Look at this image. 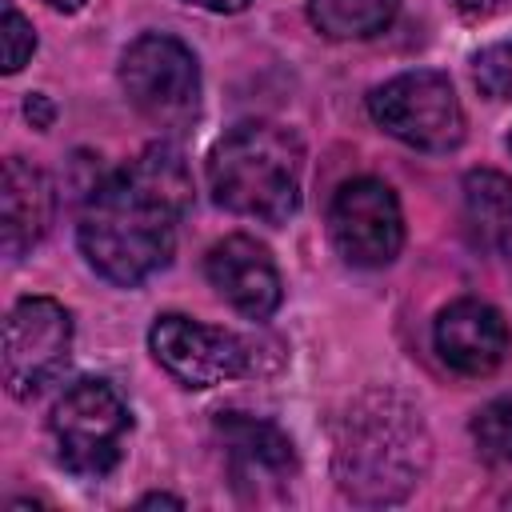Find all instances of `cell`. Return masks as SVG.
<instances>
[{"instance_id":"9a60e30c","label":"cell","mask_w":512,"mask_h":512,"mask_svg":"<svg viewBox=\"0 0 512 512\" xmlns=\"http://www.w3.org/2000/svg\"><path fill=\"white\" fill-rule=\"evenodd\" d=\"M400 12V0H308V20L328 40L380 36Z\"/></svg>"},{"instance_id":"8fae6325","label":"cell","mask_w":512,"mask_h":512,"mask_svg":"<svg viewBox=\"0 0 512 512\" xmlns=\"http://www.w3.org/2000/svg\"><path fill=\"white\" fill-rule=\"evenodd\" d=\"M204 272H208V284L248 320H268L284 300L280 268L272 252L252 236L236 232L216 240L204 256Z\"/></svg>"},{"instance_id":"8992f818","label":"cell","mask_w":512,"mask_h":512,"mask_svg":"<svg viewBox=\"0 0 512 512\" xmlns=\"http://www.w3.org/2000/svg\"><path fill=\"white\" fill-rule=\"evenodd\" d=\"M372 120L408 148L452 152L464 140V108L448 76L416 68L384 80L368 96Z\"/></svg>"},{"instance_id":"e0dca14e","label":"cell","mask_w":512,"mask_h":512,"mask_svg":"<svg viewBox=\"0 0 512 512\" xmlns=\"http://www.w3.org/2000/svg\"><path fill=\"white\" fill-rule=\"evenodd\" d=\"M472 80L492 100H512V44H492L472 56Z\"/></svg>"},{"instance_id":"d4e9b609","label":"cell","mask_w":512,"mask_h":512,"mask_svg":"<svg viewBox=\"0 0 512 512\" xmlns=\"http://www.w3.org/2000/svg\"><path fill=\"white\" fill-rule=\"evenodd\" d=\"M508 504H512V500H508Z\"/></svg>"},{"instance_id":"52a82bcc","label":"cell","mask_w":512,"mask_h":512,"mask_svg":"<svg viewBox=\"0 0 512 512\" xmlns=\"http://www.w3.org/2000/svg\"><path fill=\"white\" fill-rule=\"evenodd\" d=\"M72 352V312L52 296H20L4 320V384L16 400L44 392Z\"/></svg>"},{"instance_id":"7a4b0ae2","label":"cell","mask_w":512,"mask_h":512,"mask_svg":"<svg viewBox=\"0 0 512 512\" xmlns=\"http://www.w3.org/2000/svg\"><path fill=\"white\" fill-rule=\"evenodd\" d=\"M424 416L396 392H368L336 420L332 472L356 504H400L428 472Z\"/></svg>"},{"instance_id":"30bf717a","label":"cell","mask_w":512,"mask_h":512,"mask_svg":"<svg viewBox=\"0 0 512 512\" xmlns=\"http://www.w3.org/2000/svg\"><path fill=\"white\" fill-rule=\"evenodd\" d=\"M216 436L224 444V464L232 476V488L244 500H276L284 496L288 480L296 476V448L264 416L248 412H220L216 416Z\"/></svg>"},{"instance_id":"ba28073f","label":"cell","mask_w":512,"mask_h":512,"mask_svg":"<svg viewBox=\"0 0 512 512\" xmlns=\"http://www.w3.org/2000/svg\"><path fill=\"white\" fill-rule=\"evenodd\" d=\"M148 348H152L156 364L184 388H216L224 380L256 372V356L244 336L200 324L180 312L156 316V324L148 332Z\"/></svg>"},{"instance_id":"ac0fdd59","label":"cell","mask_w":512,"mask_h":512,"mask_svg":"<svg viewBox=\"0 0 512 512\" xmlns=\"http://www.w3.org/2000/svg\"><path fill=\"white\" fill-rule=\"evenodd\" d=\"M4 8V72H20L28 64V56L36 52V32L28 24V16H20V8L12 0L0 4Z\"/></svg>"},{"instance_id":"cb8c5ba5","label":"cell","mask_w":512,"mask_h":512,"mask_svg":"<svg viewBox=\"0 0 512 512\" xmlns=\"http://www.w3.org/2000/svg\"><path fill=\"white\" fill-rule=\"evenodd\" d=\"M508 152H512V132H508Z\"/></svg>"},{"instance_id":"5bb4252c","label":"cell","mask_w":512,"mask_h":512,"mask_svg":"<svg viewBox=\"0 0 512 512\" xmlns=\"http://www.w3.org/2000/svg\"><path fill=\"white\" fill-rule=\"evenodd\" d=\"M464 224L476 248L512 260V180L476 168L464 176Z\"/></svg>"},{"instance_id":"4fadbf2b","label":"cell","mask_w":512,"mask_h":512,"mask_svg":"<svg viewBox=\"0 0 512 512\" xmlns=\"http://www.w3.org/2000/svg\"><path fill=\"white\" fill-rule=\"evenodd\" d=\"M52 180L28 164L24 156L4 160V180H0V248L8 260H20L40 244V236L52 224Z\"/></svg>"},{"instance_id":"ffe728a7","label":"cell","mask_w":512,"mask_h":512,"mask_svg":"<svg viewBox=\"0 0 512 512\" xmlns=\"http://www.w3.org/2000/svg\"><path fill=\"white\" fill-rule=\"evenodd\" d=\"M508 0H456V8L468 16V20H484V16H492V12H500Z\"/></svg>"},{"instance_id":"7402d4cb","label":"cell","mask_w":512,"mask_h":512,"mask_svg":"<svg viewBox=\"0 0 512 512\" xmlns=\"http://www.w3.org/2000/svg\"><path fill=\"white\" fill-rule=\"evenodd\" d=\"M140 508H184V500L164 496V492H152V496H144V500H140Z\"/></svg>"},{"instance_id":"9c48e42d","label":"cell","mask_w":512,"mask_h":512,"mask_svg":"<svg viewBox=\"0 0 512 512\" xmlns=\"http://www.w3.org/2000/svg\"><path fill=\"white\" fill-rule=\"evenodd\" d=\"M332 248L352 268H384L404 248V212L396 192L376 176L344 180L328 204Z\"/></svg>"},{"instance_id":"d6986e66","label":"cell","mask_w":512,"mask_h":512,"mask_svg":"<svg viewBox=\"0 0 512 512\" xmlns=\"http://www.w3.org/2000/svg\"><path fill=\"white\" fill-rule=\"evenodd\" d=\"M24 112H28L32 128H48V124H52V116H56V108H52V100H48L44 92H32V96H28V104H24Z\"/></svg>"},{"instance_id":"6da1fadb","label":"cell","mask_w":512,"mask_h":512,"mask_svg":"<svg viewBox=\"0 0 512 512\" xmlns=\"http://www.w3.org/2000/svg\"><path fill=\"white\" fill-rule=\"evenodd\" d=\"M192 208V176L172 144H148L140 156L92 184L76 240L84 260L120 288H136L176 252L180 220Z\"/></svg>"},{"instance_id":"603a6c76","label":"cell","mask_w":512,"mask_h":512,"mask_svg":"<svg viewBox=\"0 0 512 512\" xmlns=\"http://www.w3.org/2000/svg\"><path fill=\"white\" fill-rule=\"evenodd\" d=\"M48 8H56V12H80L84 8V0H44Z\"/></svg>"},{"instance_id":"7c38bea8","label":"cell","mask_w":512,"mask_h":512,"mask_svg":"<svg viewBox=\"0 0 512 512\" xmlns=\"http://www.w3.org/2000/svg\"><path fill=\"white\" fill-rule=\"evenodd\" d=\"M432 344L452 372L492 376L512 348V332H508V320L500 316V308H492L476 296H460L448 308H440V316L432 324Z\"/></svg>"},{"instance_id":"277c9868","label":"cell","mask_w":512,"mask_h":512,"mask_svg":"<svg viewBox=\"0 0 512 512\" xmlns=\"http://www.w3.org/2000/svg\"><path fill=\"white\" fill-rule=\"evenodd\" d=\"M120 88L160 132H184L200 116V64L192 48L168 32H144L124 48Z\"/></svg>"},{"instance_id":"44dd1931","label":"cell","mask_w":512,"mask_h":512,"mask_svg":"<svg viewBox=\"0 0 512 512\" xmlns=\"http://www.w3.org/2000/svg\"><path fill=\"white\" fill-rule=\"evenodd\" d=\"M184 4H196L204 12H216V16H232V12H244L248 0H184Z\"/></svg>"},{"instance_id":"5b68a950","label":"cell","mask_w":512,"mask_h":512,"mask_svg":"<svg viewBox=\"0 0 512 512\" xmlns=\"http://www.w3.org/2000/svg\"><path fill=\"white\" fill-rule=\"evenodd\" d=\"M132 416L120 392L108 380H76L64 388V396L52 404L48 436L56 448V460L72 476H108L128 444Z\"/></svg>"},{"instance_id":"2e32d148","label":"cell","mask_w":512,"mask_h":512,"mask_svg":"<svg viewBox=\"0 0 512 512\" xmlns=\"http://www.w3.org/2000/svg\"><path fill=\"white\" fill-rule=\"evenodd\" d=\"M468 432H472V444H476V452H480L484 464H492V468H512V400H508V396L488 400V404L472 416Z\"/></svg>"},{"instance_id":"3957f363","label":"cell","mask_w":512,"mask_h":512,"mask_svg":"<svg viewBox=\"0 0 512 512\" xmlns=\"http://www.w3.org/2000/svg\"><path fill=\"white\" fill-rule=\"evenodd\" d=\"M304 144L276 120H240L208 152V192L220 208L284 224L300 208Z\"/></svg>"}]
</instances>
